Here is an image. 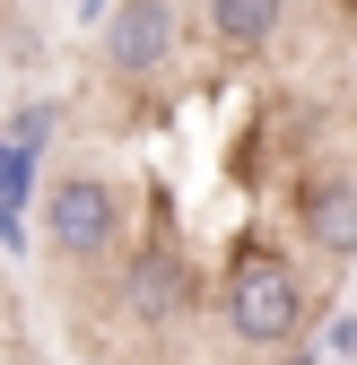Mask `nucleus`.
<instances>
[{"label": "nucleus", "instance_id": "1", "mask_svg": "<svg viewBox=\"0 0 357 365\" xmlns=\"http://www.w3.org/2000/svg\"><path fill=\"white\" fill-rule=\"evenodd\" d=\"M227 331L244 348H288L305 331V287L271 244H236L227 252Z\"/></svg>", "mask_w": 357, "mask_h": 365}, {"label": "nucleus", "instance_id": "2", "mask_svg": "<svg viewBox=\"0 0 357 365\" xmlns=\"http://www.w3.org/2000/svg\"><path fill=\"white\" fill-rule=\"evenodd\" d=\"M44 235H53V252L70 261H96L122 244V192L105 174H61L53 192H44Z\"/></svg>", "mask_w": 357, "mask_h": 365}, {"label": "nucleus", "instance_id": "3", "mask_svg": "<svg viewBox=\"0 0 357 365\" xmlns=\"http://www.w3.org/2000/svg\"><path fill=\"white\" fill-rule=\"evenodd\" d=\"M183 43V0H114L105 18V70L114 78H157Z\"/></svg>", "mask_w": 357, "mask_h": 365}, {"label": "nucleus", "instance_id": "4", "mask_svg": "<svg viewBox=\"0 0 357 365\" xmlns=\"http://www.w3.org/2000/svg\"><path fill=\"white\" fill-rule=\"evenodd\" d=\"M122 313L131 322H149V331H166V322H183L192 313V252L183 244H140L122 261Z\"/></svg>", "mask_w": 357, "mask_h": 365}, {"label": "nucleus", "instance_id": "5", "mask_svg": "<svg viewBox=\"0 0 357 365\" xmlns=\"http://www.w3.org/2000/svg\"><path fill=\"white\" fill-rule=\"evenodd\" d=\"M305 235H314L331 261L357 252V182L348 174H314L305 182Z\"/></svg>", "mask_w": 357, "mask_h": 365}, {"label": "nucleus", "instance_id": "6", "mask_svg": "<svg viewBox=\"0 0 357 365\" xmlns=\"http://www.w3.org/2000/svg\"><path fill=\"white\" fill-rule=\"evenodd\" d=\"M279 26H288V0H209V35L236 53H261Z\"/></svg>", "mask_w": 357, "mask_h": 365}, {"label": "nucleus", "instance_id": "7", "mask_svg": "<svg viewBox=\"0 0 357 365\" xmlns=\"http://www.w3.org/2000/svg\"><path fill=\"white\" fill-rule=\"evenodd\" d=\"M26 192H35V148H18L0 130V200H26Z\"/></svg>", "mask_w": 357, "mask_h": 365}, {"label": "nucleus", "instance_id": "8", "mask_svg": "<svg viewBox=\"0 0 357 365\" xmlns=\"http://www.w3.org/2000/svg\"><path fill=\"white\" fill-rule=\"evenodd\" d=\"M9 140H18V148H35V157H44V140H53V105H26V113H18V122H9Z\"/></svg>", "mask_w": 357, "mask_h": 365}, {"label": "nucleus", "instance_id": "9", "mask_svg": "<svg viewBox=\"0 0 357 365\" xmlns=\"http://www.w3.org/2000/svg\"><path fill=\"white\" fill-rule=\"evenodd\" d=\"M0 244H9V252H26V217H18V200H0Z\"/></svg>", "mask_w": 357, "mask_h": 365}, {"label": "nucleus", "instance_id": "10", "mask_svg": "<svg viewBox=\"0 0 357 365\" xmlns=\"http://www.w3.org/2000/svg\"><path fill=\"white\" fill-rule=\"evenodd\" d=\"M331 348H340V356H357V313H340V322H331Z\"/></svg>", "mask_w": 357, "mask_h": 365}, {"label": "nucleus", "instance_id": "11", "mask_svg": "<svg viewBox=\"0 0 357 365\" xmlns=\"http://www.w3.org/2000/svg\"><path fill=\"white\" fill-rule=\"evenodd\" d=\"M296 365H323V356H296Z\"/></svg>", "mask_w": 357, "mask_h": 365}]
</instances>
